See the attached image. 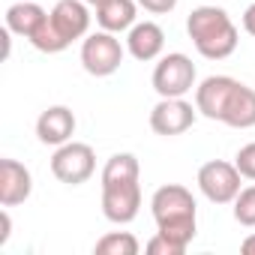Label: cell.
<instances>
[{
	"instance_id": "cell-16",
	"label": "cell",
	"mask_w": 255,
	"mask_h": 255,
	"mask_svg": "<svg viewBox=\"0 0 255 255\" xmlns=\"http://www.w3.org/2000/svg\"><path fill=\"white\" fill-rule=\"evenodd\" d=\"M141 177V165L135 159V153H114L105 168H102V183H117V180H138Z\"/></svg>"
},
{
	"instance_id": "cell-18",
	"label": "cell",
	"mask_w": 255,
	"mask_h": 255,
	"mask_svg": "<svg viewBox=\"0 0 255 255\" xmlns=\"http://www.w3.org/2000/svg\"><path fill=\"white\" fill-rule=\"evenodd\" d=\"M234 219L243 228H255V183L243 186L234 198Z\"/></svg>"
},
{
	"instance_id": "cell-26",
	"label": "cell",
	"mask_w": 255,
	"mask_h": 255,
	"mask_svg": "<svg viewBox=\"0 0 255 255\" xmlns=\"http://www.w3.org/2000/svg\"><path fill=\"white\" fill-rule=\"evenodd\" d=\"M84 3H87V6H93V9H96V6H102V3H105V0H84Z\"/></svg>"
},
{
	"instance_id": "cell-17",
	"label": "cell",
	"mask_w": 255,
	"mask_h": 255,
	"mask_svg": "<svg viewBox=\"0 0 255 255\" xmlns=\"http://www.w3.org/2000/svg\"><path fill=\"white\" fill-rule=\"evenodd\" d=\"M138 249H141V243L129 231H108L93 246L96 255H138Z\"/></svg>"
},
{
	"instance_id": "cell-24",
	"label": "cell",
	"mask_w": 255,
	"mask_h": 255,
	"mask_svg": "<svg viewBox=\"0 0 255 255\" xmlns=\"http://www.w3.org/2000/svg\"><path fill=\"white\" fill-rule=\"evenodd\" d=\"M12 30L9 27H3V33H0V39H3V60H9V54H12Z\"/></svg>"
},
{
	"instance_id": "cell-25",
	"label": "cell",
	"mask_w": 255,
	"mask_h": 255,
	"mask_svg": "<svg viewBox=\"0 0 255 255\" xmlns=\"http://www.w3.org/2000/svg\"><path fill=\"white\" fill-rule=\"evenodd\" d=\"M240 249H243L246 255H255V231H252V234H249V237L240 243Z\"/></svg>"
},
{
	"instance_id": "cell-8",
	"label": "cell",
	"mask_w": 255,
	"mask_h": 255,
	"mask_svg": "<svg viewBox=\"0 0 255 255\" xmlns=\"http://www.w3.org/2000/svg\"><path fill=\"white\" fill-rule=\"evenodd\" d=\"M138 180L102 183V216L108 222H114V225H129L138 216V210H141V183Z\"/></svg>"
},
{
	"instance_id": "cell-20",
	"label": "cell",
	"mask_w": 255,
	"mask_h": 255,
	"mask_svg": "<svg viewBox=\"0 0 255 255\" xmlns=\"http://www.w3.org/2000/svg\"><path fill=\"white\" fill-rule=\"evenodd\" d=\"M234 165H237V171L243 174V180H255V141H249V144H243V147L237 150Z\"/></svg>"
},
{
	"instance_id": "cell-14",
	"label": "cell",
	"mask_w": 255,
	"mask_h": 255,
	"mask_svg": "<svg viewBox=\"0 0 255 255\" xmlns=\"http://www.w3.org/2000/svg\"><path fill=\"white\" fill-rule=\"evenodd\" d=\"M45 18H48V12L39 6V3H33V0H21V3H12L9 9H6V27L15 33V36H21V39H33V33L45 24Z\"/></svg>"
},
{
	"instance_id": "cell-13",
	"label": "cell",
	"mask_w": 255,
	"mask_h": 255,
	"mask_svg": "<svg viewBox=\"0 0 255 255\" xmlns=\"http://www.w3.org/2000/svg\"><path fill=\"white\" fill-rule=\"evenodd\" d=\"M162 48H165V30L156 21H135L126 30V51L141 63L156 60L162 54Z\"/></svg>"
},
{
	"instance_id": "cell-7",
	"label": "cell",
	"mask_w": 255,
	"mask_h": 255,
	"mask_svg": "<svg viewBox=\"0 0 255 255\" xmlns=\"http://www.w3.org/2000/svg\"><path fill=\"white\" fill-rule=\"evenodd\" d=\"M240 180H243V174L237 171V165H234V162H225V159H210V162H204V165L198 168V177H195L201 195H204L210 204H234L237 192L243 189Z\"/></svg>"
},
{
	"instance_id": "cell-4",
	"label": "cell",
	"mask_w": 255,
	"mask_h": 255,
	"mask_svg": "<svg viewBox=\"0 0 255 255\" xmlns=\"http://www.w3.org/2000/svg\"><path fill=\"white\" fill-rule=\"evenodd\" d=\"M126 57V48L120 45L117 33H108V30H96V33H87L81 39V66L84 72L96 75V78H108L120 69Z\"/></svg>"
},
{
	"instance_id": "cell-19",
	"label": "cell",
	"mask_w": 255,
	"mask_h": 255,
	"mask_svg": "<svg viewBox=\"0 0 255 255\" xmlns=\"http://www.w3.org/2000/svg\"><path fill=\"white\" fill-rule=\"evenodd\" d=\"M144 252H150V255H183L186 249H183V246H177L174 240H168L165 234H159V231H156V234L144 243Z\"/></svg>"
},
{
	"instance_id": "cell-2",
	"label": "cell",
	"mask_w": 255,
	"mask_h": 255,
	"mask_svg": "<svg viewBox=\"0 0 255 255\" xmlns=\"http://www.w3.org/2000/svg\"><path fill=\"white\" fill-rule=\"evenodd\" d=\"M150 210H153L159 234H165L168 240H174L183 249L192 243L195 228H198V207L186 186H180V183L159 186L150 198Z\"/></svg>"
},
{
	"instance_id": "cell-12",
	"label": "cell",
	"mask_w": 255,
	"mask_h": 255,
	"mask_svg": "<svg viewBox=\"0 0 255 255\" xmlns=\"http://www.w3.org/2000/svg\"><path fill=\"white\" fill-rule=\"evenodd\" d=\"M51 24L54 30L72 45L75 39H84L90 30V9L84 0H57L51 9Z\"/></svg>"
},
{
	"instance_id": "cell-15",
	"label": "cell",
	"mask_w": 255,
	"mask_h": 255,
	"mask_svg": "<svg viewBox=\"0 0 255 255\" xmlns=\"http://www.w3.org/2000/svg\"><path fill=\"white\" fill-rule=\"evenodd\" d=\"M138 15V0H105L96 6V24L108 33H123L135 24Z\"/></svg>"
},
{
	"instance_id": "cell-10",
	"label": "cell",
	"mask_w": 255,
	"mask_h": 255,
	"mask_svg": "<svg viewBox=\"0 0 255 255\" xmlns=\"http://www.w3.org/2000/svg\"><path fill=\"white\" fill-rule=\"evenodd\" d=\"M33 192V177L30 168L21 165L18 159H0V204L3 207H18L30 198Z\"/></svg>"
},
{
	"instance_id": "cell-5",
	"label": "cell",
	"mask_w": 255,
	"mask_h": 255,
	"mask_svg": "<svg viewBox=\"0 0 255 255\" xmlns=\"http://www.w3.org/2000/svg\"><path fill=\"white\" fill-rule=\"evenodd\" d=\"M195 78H198V72H195L192 57H186L183 51H171V54L159 57L150 81L162 99H174V96H186L195 87Z\"/></svg>"
},
{
	"instance_id": "cell-1",
	"label": "cell",
	"mask_w": 255,
	"mask_h": 255,
	"mask_svg": "<svg viewBox=\"0 0 255 255\" xmlns=\"http://www.w3.org/2000/svg\"><path fill=\"white\" fill-rule=\"evenodd\" d=\"M195 105L207 120H219L231 129L255 126V90L231 75H207L195 87Z\"/></svg>"
},
{
	"instance_id": "cell-3",
	"label": "cell",
	"mask_w": 255,
	"mask_h": 255,
	"mask_svg": "<svg viewBox=\"0 0 255 255\" xmlns=\"http://www.w3.org/2000/svg\"><path fill=\"white\" fill-rule=\"evenodd\" d=\"M186 33L195 51L207 60H225L237 51L240 33L222 6H195L186 18Z\"/></svg>"
},
{
	"instance_id": "cell-6",
	"label": "cell",
	"mask_w": 255,
	"mask_h": 255,
	"mask_svg": "<svg viewBox=\"0 0 255 255\" xmlns=\"http://www.w3.org/2000/svg\"><path fill=\"white\" fill-rule=\"evenodd\" d=\"M96 171V153L84 141H66L51 156V174L66 186H81Z\"/></svg>"
},
{
	"instance_id": "cell-22",
	"label": "cell",
	"mask_w": 255,
	"mask_h": 255,
	"mask_svg": "<svg viewBox=\"0 0 255 255\" xmlns=\"http://www.w3.org/2000/svg\"><path fill=\"white\" fill-rule=\"evenodd\" d=\"M12 237V216H9V207L0 210V246H6Z\"/></svg>"
},
{
	"instance_id": "cell-23",
	"label": "cell",
	"mask_w": 255,
	"mask_h": 255,
	"mask_svg": "<svg viewBox=\"0 0 255 255\" xmlns=\"http://www.w3.org/2000/svg\"><path fill=\"white\" fill-rule=\"evenodd\" d=\"M243 30H246L249 36H255V3L243 12Z\"/></svg>"
},
{
	"instance_id": "cell-21",
	"label": "cell",
	"mask_w": 255,
	"mask_h": 255,
	"mask_svg": "<svg viewBox=\"0 0 255 255\" xmlns=\"http://www.w3.org/2000/svg\"><path fill=\"white\" fill-rule=\"evenodd\" d=\"M138 6L144 12H153V15H168V12H174L177 0H138Z\"/></svg>"
},
{
	"instance_id": "cell-11",
	"label": "cell",
	"mask_w": 255,
	"mask_h": 255,
	"mask_svg": "<svg viewBox=\"0 0 255 255\" xmlns=\"http://www.w3.org/2000/svg\"><path fill=\"white\" fill-rule=\"evenodd\" d=\"M75 126H78V120H75L72 108H66V105H51V108H45V111L36 117V138H39L42 144L60 147V144L72 141Z\"/></svg>"
},
{
	"instance_id": "cell-9",
	"label": "cell",
	"mask_w": 255,
	"mask_h": 255,
	"mask_svg": "<svg viewBox=\"0 0 255 255\" xmlns=\"http://www.w3.org/2000/svg\"><path fill=\"white\" fill-rule=\"evenodd\" d=\"M195 114H198V108L192 102H186L183 96H174V99H162L159 96V102L150 111V129L156 135H162V138L183 135L186 129H192Z\"/></svg>"
}]
</instances>
